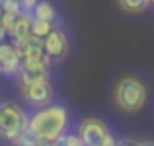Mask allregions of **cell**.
I'll use <instances>...</instances> for the list:
<instances>
[{"mask_svg": "<svg viewBox=\"0 0 154 146\" xmlns=\"http://www.w3.org/2000/svg\"><path fill=\"white\" fill-rule=\"evenodd\" d=\"M27 127L39 136L49 142H55L59 136L66 132L68 127V111L63 105H47L35 111L29 117V125Z\"/></svg>", "mask_w": 154, "mask_h": 146, "instance_id": "6da1fadb", "label": "cell"}, {"mask_svg": "<svg viewBox=\"0 0 154 146\" xmlns=\"http://www.w3.org/2000/svg\"><path fill=\"white\" fill-rule=\"evenodd\" d=\"M146 97H148L146 86L135 76H123L115 84V90H113L115 105L125 113L140 111L146 103Z\"/></svg>", "mask_w": 154, "mask_h": 146, "instance_id": "7a4b0ae2", "label": "cell"}, {"mask_svg": "<svg viewBox=\"0 0 154 146\" xmlns=\"http://www.w3.org/2000/svg\"><path fill=\"white\" fill-rule=\"evenodd\" d=\"M27 125H29V117L18 103L8 101L0 105V136L4 140L14 142L20 132L27 129Z\"/></svg>", "mask_w": 154, "mask_h": 146, "instance_id": "3957f363", "label": "cell"}, {"mask_svg": "<svg viewBox=\"0 0 154 146\" xmlns=\"http://www.w3.org/2000/svg\"><path fill=\"white\" fill-rule=\"evenodd\" d=\"M53 64V59L47 55L41 56H29V59L22 60V68H20V84L23 86H31L41 80H49V68Z\"/></svg>", "mask_w": 154, "mask_h": 146, "instance_id": "277c9868", "label": "cell"}, {"mask_svg": "<svg viewBox=\"0 0 154 146\" xmlns=\"http://www.w3.org/2000/svg\"><path fill=\"white\" fill-rule=\"evenodd\" d=\"M80 140L84 142V146H98L103 144V140L107 138L111 132H109L107 125L102 119H96V117H88L82 123L78 125V132Z\"/></svg>", "mask_w": 154, "mask_h": 146, "instance_id": "5b68a950", "label": "cell"}, {"mask_svg": "<svg viewBox=\"0 0 154 146\" xmlns=\"http://www.w3.org/2000/svg\"><path fill=\"white\" fill-rule=\"evenodd\" d=\"M22 96L23 99L29 105H35V107H47L53 97V90L49 80H41V82H35L31 86H23L22 88Z\"/></svg>", "mask_w": 154, "mask_h": 146, "instance_id": "8992f818", "label": "cell"}, {"mask_svg": "<svg viewBox=\"0 0 154 146\" xmlns=\"http://www.w3.org/2000/svg\"><path fill=\"white\" fill-rule=\"evenodd\" d=\"M20 68H22V56L18 55L14 43L12 41L0 43V74L14 76L20 74Z\"/></svg>", "mask_w": 154, "mask_h": 146, "instance_id": "52a82bcc", "label": "cell"}, {"mask_svg": "<svg viewBox=\"0 0 154 146\" xmlns=\"http://www.w3.org/2000/svg\"><path fill=\"white\" fill-rule=\"evenodd\" d=\"M43 49L45 55L51 59H63L68 51V39L63 29H53L45 39H43Z\"/></svg>", "mask_w": 154, "mask_h": 146, "instance_id": "ba28073f", "label": "cell"}, {"mask_svg": "<svg viewBox=\"0 0 154 146\" xmlns=\"http://www.w3.org/2000/svg\"><path fill=\"white\" fill-rule=\"evenodd\" d=\"M18 51V55L23 59H29V56H41L45 55V49H43V39L39 37H33L29 35L27 39H20V41H12Z\"/></svg>", "mask_w": 154, "mask_h": 146, "instance_id": "9c48e42d", "label": "cell"}, {"mask_svg": "<svg viewBox=\"0 0 154 146\" xmlns=\"http://www.w3.org/2000/svg\"><path fill=\"white\" fill-rule=\"evenodd\" d=\"M31 23H33V16L31 14H20L16 20V26L12 29V33L8 37H12V41H20V39H27L31 35Z\"/></svg>", "mask_w": 154, "mask_h": 146, "instance_id": "30bf717a", "label": "cell"}, {"mask_svg": "<svg viewBox=\"0 0 154 146\" xmlns=\"http://www.w3.org/2000/svg\"><path fill=\"white\" fill-rule=\"evenodd\" d=\"M57 18V10L49 0H39V4L33 10V20H43V22H55Z\"/></svg>", "mask_w": 154, "mask_h": 146, "instance_id": "8fae6325", "label": "cell"}, {"mask_svg": "<svg viewBox=\"0 0 154 146\" xmlns=\"http://www.w3.org/2000/svg\"><path fill=\"white\" fill-rule=\"evenodd\" d=\"M117 2H119V8L127 14H140L150 6V0H117Z\"/></svg>", "mask_w": 154, "mask_h": 146, "instance_id": "7c38bea8", "label": "cell"}, {"mask_svg": "<svg viewBox=\"0 0 154 146\" xmlns=\"http://www.w3.org/2000/svg\"><path fill=\"white\" fill-rule=\"evenodd\" d=\"M53 29H55V26H53L51 22L33 20V23H31V35H33V37H39V39H45Z\"/></svg>", "mask_w": 154, "mask_h": 146, "instance_id": "4fadbf2b", "label": "cell"}, {"mask_svg": "<svg viewBox=\"0 0 154 146\" xmlns=\"http://www.w3.org/2000/svg\"><path fill=\"white\" fill-rule=\"evenodd\" d=\"M37 140H39V136L35 135L29 127H27V129H23V131L18 135V138L14 140V144L16 146H35Z\"/></svg>", "mask_w": 154, "mask_h": 146, "instance_id": "5bb4252c", "label": "cell"}, {"mask_svg": "<svg viewBox=\"0 0 154 146\" xmlns=\"http://www.w3.org/2000/svg\"><path fill=\"white\" fill-rule=\"evenodd\" d=\"M53 144H55V146H84V142L80 140V136L72 135V132H64V135L59 136Z\"/></svg>", "mask_w": 154, "mask_h": 146, "instance_id": "9a60e30c", "label": "cell"}, {"mask_svg": "<svg viewBox=\"0 0 154 146\" xmlns=\"http://www.w3.org/2000/svg\"><path fill=\"white\" fill-rule=\"evenodd\" d=\"M0 6H2V12H4V14H14V16H20V14H22L20 0H0Z\"/></svg>", "mask_w": 154, "mask_h": 146, "instance_id": "2e32d148", "label": "cell"}, {"mask_svg": "<svg viewBox=\"0 0 154 146\" xmlns=\"http://www.w3.org/2000/svg\"><path fill=\"white\" fill-rule=\"evenodd\" d=\"M16 20H18V16H14V14H4V12H2V18H0V27L6 31V35L12 33V29H14V26H16Z\"/></svg>", "mask_w": 154, "mask_h": 146, "instance_id": "e0dca14e", "label": "cell"}, {"mask_svg": "<svg viewBox=\"0 0 154 146\" xmlns=\"http://www.w3.org/2000/svg\"><path fill=\"white\" fill-rule=\"evenodd\" d=\"M37 4H39V0H20L22 12H23V14H31V16H33V10H35Z\"/></svg>", "mask_w": 154, "mask_h": 146, "instance_id": "ac0fdd59", "label": "cell"}, {"mask_svg": "<svg viewBox=\"0 0 154 146\" xmlns=\"http://www.w3.org/2000/svg\"><path fill=\"white\" fill-rule=\"evenodd\" d=\"M98 146H117V140H115V136H113V135H109L107 138L103 140V144H98Z\"/></svg>", "mask_w": 154, "mask_h": 146, "instance_id": "d6986e66", "label": "cell"}, {"mask_svg": "<svg viewBox=\"0 0 154 146\" xmlns=\"http://www.w3.org/2000/svg\"><path fill=\"white\" fill-rule=\"evenodd\" d=\"M35 146H53V142H49V140H45V138H39L37 142H35Z\"/></svg>", "mask_w": 154, "mask_h": 146, "instance_id": "ffe728a7", "label": "cell"}, {"mask_svg": "<svg viewBox=\"0 0 154 146\" xmlns=\"http://www.w3.org/2000/svg\"><path fill=\"white\" fill-rule=\"evenodd\" d=\"M117 146H137V142H133V140H121V142H117Z\"/></svg>", "mask_w": 154, "mask_h": 146, "instance_id": "44dd1931", "label": "cell"}, {"mask_svg": "<svg viewBox=\"0 0 154 146\" xmlns=\"http://www.w3.org/2000/svg\"><path fill=\"white\" fill-rule=\"evenodd\" d=\"M137 146H154L152 140H143V142H137Z\"/></svg>", "mask_w": 154, "mask_h": 146, "instance_id": "7402d4cb", "label": "cell"}, {"mask_svg": "<svg viewBox=\"0 0 154 146\" xmlns=\"http://www.w3.org/2000/svg\"><path fill=\"white\" fill-rule=\"evenodd\" d=\"M6 37H8V35H6V31H4L2 27H0V43H4V41H6Z\"/></svg>", "mask_w": 154, "mask_h": 146, "instance_id": "603a6c76", "label": "cell"}, {"mask_svg": "<svg viewBox=\"0 0 154 146\" xmlns=\"http://www.w3.org/2000/svg\"><path fill=\"white\" fill-rule=\"evenodd\" d=\"M0 18H2V6H0Z\"/></svg>", "mask_w": 154, "mask_h": 146, "instance_id": "cb8c5ba5", "label": "cell"}, {"mask_svg": "<svg viewBox=\"0 0 154 146\" xmlns=\"http://www.w3.org/2000/svg\"><path fill=\"white\" fill-rule=\"evenodd\" d=\"M150 4H154V0H150Z\"/></svg>", "mask_w": 154, "mask_h": 146, "instance_id": "d4e9b609", "label": "cell"}, {"mask_svg": "<svg viewBox=\"0 0 154 146\" xmlns=\"http://www.w3.org/2000/svg\"><path fill=\"white\" fill-rule=\"evenodd\" d=\"M53 146H55V144H53Z\"/></svg>", "mask_w": 154, "mask_h": 146, "instance_id": "484cf974", "label": "cell"}]
</instances>
